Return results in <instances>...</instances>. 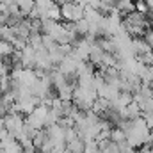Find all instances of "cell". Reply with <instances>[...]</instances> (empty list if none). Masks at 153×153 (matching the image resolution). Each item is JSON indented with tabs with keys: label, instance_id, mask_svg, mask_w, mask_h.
Segmentation results:
<instances>
[{
	"label": "cell",
	"instance_id": "6da1fadb",
	"mask_svg": "<svg viewBox=\"0 0 153 153\" xmlns=\"http://www.w3.org/2000/svg\"><path fill=\"white\" fill-rule=\"evenodd\" d=\"M84 153H100V150H98V146L91 141V143H87V144H85V150H84Z\"/></svg>",
	"mask_w": 153,
	"mask_h": 153
},
{
	"label": "cell",
	"instance_id": "7a4b0ae2",
	"mask_svg": "<svg viewBox=\"0 0 153 153\" xmlns=\"http://www.w3.org/2000/svg\"><path fill=\"white\" fill-rule=\"evenodd\" d=\"M112 139H114V141H121V139H123V132H117V130H116L114 135H112Z\"/></svg>",
	"mask_w": 153,
	"mask_h": 153
},
{
	"label": "cell",
	"instance_id": "3957f363",
	"mask_svg": "<svg viewBox=\"0 0 153 153\" xmlns=\"http://www.w3.org/2000/svg\"><path fill=\"white\" fill-rule=\"evenodd\" d=\"M0 153H5V152H4V150H2V148H0Z\"/></svg>",
	"mask_w": 153,
	"mask_h": 153
}]
</instances>
